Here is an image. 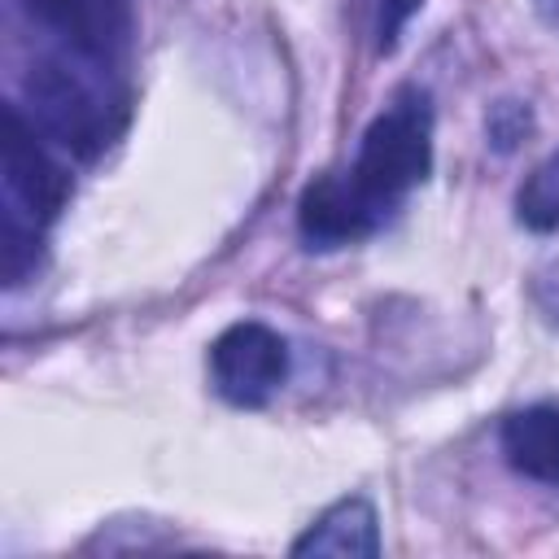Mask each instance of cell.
Listing matches in <instances>:
<instances>
[{"label": "cell", "instance_id": "cell-2", "mask_svg": "<svg viewBox=\"0 0 559 559\" xmlns=\"http://www.w3.org/2000/svg\"><path fill=\"white\" fill-rule=\"evenodd\" d=\"M432 170V100L424 87H402L362 131L354 166L345 170L354 192L389 218L411 188Z\"/></svg>", "mask_w": 559, "mask_h": 559}, {"label": "cell", "instance_id": "cell-13", "mask_svg": "<svg viewBox=\"0 0 559 559\" xmlns=\"http://www.w3.org/2000/svg\"><path fill=\"white\" fill-rule=\"evenodd\" d=\"M533 9L546 26H559V0H533Z\"/></svg>", "mask_w": 559, "mask_h": 559}, {"label": "cell", "instance_id": "cell-3", "mask_svg": "<svg viewBox=\"0 0 559 559\" xmlns=\"http://www.w3.org/2000/svg\"><path fill=\"white\" fill-rule=\"evenodd\" d=\"M39 127L17 109L4 105L0 109V179H4V214L31 223V227H48L66 201H70V175L66 166L52 162V153L39 144Z\"/></svg>", "mask_w": 559, "mask_h": 559}, {"label": "cell", "instance_id": "cell-6", "mask_svg": "<svg viewBox=\"0 0 559 559\" xmlns=\"http://www.w3.org/2000/svg\"><path fill=\"white\" fill-rule=\"evenodd\" d=\"M384 218L354 192L345 170H328L306 183L297 201V231L310 249H341L362 236H371Z\"/></svg>", "mask_w": 559, "mask_h": 559}, {"label": "cell", "instance_id": "cell-8", "mask_svg": "<svg viewBox=\"0 0 559 559\" xmlns=\"http://www.w3.org/2000/svg\"><path fill=\"white\" fill-rule=\"evenodd\" d=\"M498 441L511 472L537 485H559V406L537 402V406L511 411L498 428Z\"/></svg>", "mask_w": 559, "mask_h": 559}, {"label": "cell", "instance_id": "cell-7", "mask_svg": "<svg viewBox=\"0 0 559 559\" xmlns=\"http://www.w3.org/2000/svg\"><path fill=\"white\" fill-rule=\"evenodd\" d=\"M293 555H341V559H376L380 555V515L371 498L349 493L336 498L297 542Z\"/></svg>", "mask_w": 559, "mask_h": 559}, {"label": "cell", "instance_id": "cell-12", "mask_svg": "<svg viewBox=\"0 0 559 559\" xmlns=\"http://www.w3.org/2000/svg\"><path fill=\"white\" fill-rule=\"evenodd\" d=\"M424 0H376V52H393Z\"/></svg>", "mask_w": 559, "mask_h": 559}, {"label": "cell", "instance_id": "cell-5", "mask_svg": "<svg viewBox=\"0 0 559 559\" xmlns=\"http://www.w3.org/2000/svg\"><path fill=\"white\" fill-rule=\"evenodd\" d=\"M26 17L57 39V48L122 70L135 48L131 0H26Z\"/></svg>", "mask_w": 559, "mask_h": 559}, {"label": "cell", "instance_id": "cell-10", "mask_svg": "<svg viewBox=\"0 0 559 559\" xmlns=\"http://www.w3.org/2000/svg\"><path fill=\"white\" fill-rule=\"evenodd\" d=\"M39 240L44 231L13 218V214H0V275L9 288H17L26 275H35L39 266Z\"/></svg>", "mask_w": 559, "mask_h": 559}, {"label": "cell", "instance_id": "cell-1", "mask_svg": "<svg viewBox=\"0 0 559 559\" xmlns=\"http://www.w3.org/2000/svg\"><path fill=\"white\" fill-rule=\"evenodd\" d=\"M22 92L31 109L26 118L39 127V135L74 157L105 153L131 114V92L122 70H105L66 48L35 57L22 79Z\"/></svg>", "mask_w": 559, "mask_h": 559}, {"label": "cell", "instance_id": "cell-4", "mask_svg": "<svg viewBox=\"0 0 559 559\" xmlns=\"http://www.w3.org/2000/svg\"><path fill=\"white\" fill-rule=\"evenodd\" d=\"M288 367H293L288 341L258 319H240L223 328L210 345V380L218 397L245 411L266 406L284 389Z\"/></svg>", "mask_w": 559, "mask_h": 559}, {"label": "cell", "instance_id": "cell-9", "mask_svg": "<svg viewBox=\"0 0 559 559\" xmlns=\"http://www.w3.org/2000/svg\"><path fill=\"white\" fill-rule=\"evenodd\" d=\"M515 218L528 231H537V236L559 231V148L546 153L528 170V179L520 183V192H515Z\"/></svg>", "mask_w": 559, "mask_h": 559}, {"label": "cell", "instance_id": "cell-11", "mask_svg": "<svg viewBox=\"0 0 559 559\" xmlns=\"http://www.w3.org/2000/svg\"><path fill=\"white\" fill-rule=\"evenodd\" d=\"M533 131V109L528 100H498L485 114V140L493 153H515Z\"/></svg>", "mask_w": 559, "mask_h": 559}]
</instances>
